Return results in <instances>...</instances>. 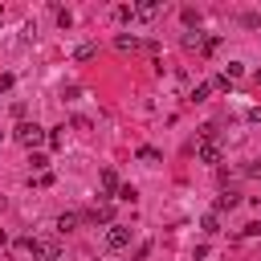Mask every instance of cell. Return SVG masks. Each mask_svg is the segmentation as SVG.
<instances>
[{
  "mask_svg": "<svg viewBox=\"0 0 261 261\" xmlns=\"http://www.w3.org/2000/svg\"><path fill=\"white\" fill-rule=\"evenodd\" d=\"M147 253H151V241H143V245H139V253H135V261H147Z\"/></svg>",
  "mask_w": 261,
  "mask_h": 261,
  "instance_id": "25",
  "label": "cell"
},
{
  "mask_svg": "<svg viewBox=\"0 0 261 261\" xmlns=\"http://www.w3.org/2000/svg\"><path fill=\"white\" fill-rule=\"evenodd\" d=\"M0 16H4V8H0Z\"/></svg>",
  "mask_w": 261,
  "mask_h": 261,
  "instance_id": "28",
  "label": "cell"
},
{
  "mask_svg": "<svg viewBox=\"0 0 261 261\" xmlns=\"http://www.w3.org/2000/svg\"><path fill=\"white\" fill-rule=\"evenodd\" d=\"M20 249H29L37 261H57V257H61V245H57V241H33V237H24Z\"/></svg>",
  "mask_w": 261,
  "mask_h": 261,
  "instance_id": "2",
  "label": "cell"
},
{
  "mask_svg": "<svg viewBox=\"0 0 261 261\" xmlns=\"http://www.w3.org/2000/svg\"><path fill=\"white\" fill-rule=\"evenodd\" d=\"M94 53H98V45H94V41H86V45H77V49H73V61H90Z\"/></svg>",
  "mask_w": 261,
  "mask_h": 261,
  "instance_id": "10",
  "label": "cell"
},
{
  "mask_svg": "<svg viewBox=\"0 0 261 261\" xmlns=\"http://www.w3.org/2000/svg\"><path fill=\"white\" fill-rule=\"evenodd\" d=\"M241 73H245V65H241V61H228V65H224V77H228V82H237Z\"/></svg>",
  "mask_w": 261,
  "mask_h": 261,
  "instance_id": "14",
  "label": "cell"
},
{
  "mask_svg": "<svg viewBox=\"0 0 261 261\" xmlns=\"http://www.w3.org/2000/svg\"><path fill=\"white\" fill-rule=\"evenodd\" d=\"M253 82H257V90H261V69H257V73H253Z\"/></svg>",
  "mask_w": 261,
  "mask_h": 261,
  "instance_id": "27",
  "label": "cell"
},
{
  "mask_svg": "<svg viewBox=\"0 0 261 261\" xmlns=\"http://www.w3.org/2000/svg\"><path fill=\"white\" fill-rule=\"evenodd\" d=\"M118 188H122V184H118V171L106 167V171H102V204H106L110 196H118Z\"/></svg>",
  "mask_w": 261,
  "mask_h": 261,
  "instance_id": "5",
  "label": "cell"
},
{
  "mask_svg": "<svg viewBox=\"0 0 261 261\" xmlns=\"http://www.w3.org/2000/svg\"><path fill=\"white\" fill-rule=\"evenodd\" d=\"M208 94H212V82H200V86H196V90H192V102H204V98H208Z\"/></svg>",
  "mask_w": 261,
  "mask_h": 261,
  "instance_id": "15",
  "label": "cell"
},
{
  "mask_svg": "<svg viewBox=\"0 0 261 261\" xmlns=\"http://www.w3.org/2000/svg\"><path fill=\"white\" fill-rule=\"evenodd\" d=\"M200 228H204V232H220V216H216V212H204Z\"/></svg>",
  "mask_w": 261,
  "mask_h": 261,
  "instance_id": "11",
  "label": "cell"
},
{
  "mask_svg": "<svg viewBox=\"0 0 261 261\" xmlns=\"http://www.w3.org/2000/svg\"><path fill=\"white\" fill-rule=\"evenodd\" d=\"M139 159H147V163H159V151H155V147H139Z\"/></svg>",
  "mask_w": 261,
  "mask_h": 261,
  "instance_id": "23",
  "label": "cell"
},
{
  "mask_svg": "<svg viewBox=\"0 0 261 261\" xmlns=\"http://www.w3.org/2000/svg\"><path fill=\"white\" fill-rule=\"evenodd\" d=\"M77 220H82L77 212H61V216H57V232H73V228H77Z\"/></svg>",
  "mask_w": 261,
  "mask_h": 261,
  "instance_id": "9",
  "label": "cell"
},
{
  "mask_svg": "<svg viewBox=\"0 0 261 261\" xmlns=\"http://www.w3.org/2000/svg\"><path fill=\"white\" fill-rule=\"evenodd\" d=\"M135 8V20H155L159 16V0H143V4H130Z\"/></svg>",
  "mask_w": 261,
  "mask_h": 261,
  "instance_id": "6",
  "label": "cell"
},
{
  "mask_svg": "<svg viewBox=\"0 0 261 261\" xmlns=\"http://www.w3.org/2000/svg\"><path fill=\"white\" fill-rule=\"evenodd\" d=\"M57 24L69 29V24H73V12H69V8H57Z\"/></svg>",
  "mask_w": 261,
  "mask_h": 261,
  "instance_id": "20",
  "label": "cell"
},
{
  "mask_svg": "<svg viewBox=\"0 0 261 261\" xmlns=\"http://www.w3.org/2000/svg\"><path fill=\"white\" fill-rule=\"evenodd\" d=\"M200 45H204L200 33H184V49H200Z\"/></svg>",
  "mask_w": 261,
  "mask_h": 261,
  "instance_id": "17",
  "label": "cell"
},
{
  "mask_svg": "<svg viewBox=\"0 0 261 261\" xmlns=\"http://www.w3.org/2000/svg\"><path fill=\"white\" fill-rule=\"evenodd\" d=\"M114 45H118V49H122V53H130V49H139V37H126V33H122V37H118V41H114Z\"/></svg>",
  "mask_w": 261,
  "mask_h": 261,
  "instance_id": "13",
  "label": "cell"
},
{
  "mask_svg": "<svg viewBox=\"0 0 261 261\" xmlns=\"http://www.w3.org/2000/svg\"><path fill=\"white\" fill-rule=\"evenodd\" d=\"M12 135H16V143H20V147H29V151H33V147H41V143L49 139V130H45V126H37V122H16V130H12Z\"/></svg>",
  "mask_w": 261,
  "mask_h": 261,
  "instance_id": "1",
  "label": "cell"
},
{
  "mask_svg": "<svg viewBox=\"0 0 261 261\" xmlns=\"http://www.w3.org/2000/svg\"><path fill=\"white\" fill-rule=\"evenodd\" d=\"M179 16H184V24H188V29H196V24H200V12H196V8H184Z\"/></svg>",
  "mask_w": 261,
  "mask_h": 261,
  "instance_id": "16",
  "label": "cell"
},
{
  "mask_svg": "<svg viewBox=\"0 0 261 261\" xmlns=\"http://www.w3.org/2000/svg\"><path fill=\"white\" fill-rule=\"evenodd\" d=\"M220 155H224V151H220L216 139H200V143H196V159H200V163H220Z\"/></svg>",
  "mask_w": 261,
  "mask_h": 261,
  "instance_id": "4",
  "label": "cell"
},
{
  "mask_svg": "<svg viewBox=\"0 0 261 261\" xmlns=\"http://www.w3.org/2000/svg\"><path fill=\"white\" fill-rule=\"evenodd\" d=\"M114 16H118V20H135V8H130V4H118Z\"/></svg>",
  "mask_w": 261,
  "mask_h": 261,
  "instance_id": "19",
  "label": "cell"
},
{
  "mask_svg": "<svg viewBox=\"0 0 261 261\" xmlns=\"http://www.w3.org/2000/svg\"><path fill=\"white\" fill-rule=\"evenodd\" d=\"M245 175H253V179H261V159H253V163L245 167Z\"/></svg>",
  "mask_w": 261,
  "mask_h": 261,
  "instance_id": "24",
  "label": "cell"
},
{
  "mask_svg": "<svg viewBox=\"0 0 261 261\" xmlns=\"http://www.w3.org/2000/svg\"><path fill=\"white\" fill-rule=\"evenodd\" d=\"M45 143L57 151V147H65V135H61V130H49V139H45Z\"/></svg>",
  "mask_w": 261,
  "mask_h": 261,
  "instance_id": "22",
  "label": "cell"
},
{
  "mask_svg": "<svg viewBox=\"0 0 261 261\" xmlns=\"http://www.w3.org/2000/svg\"><path fill=\"white\" fill-rule=\"evenodd\" d=\"M237 204H241V196H237V192H224V196H216V212H232Z\"/></svg>",
  "mask_w": 261,
  "mask_h": 261,
  "instance_id": "8",
  "label": "cell"
},
{
  "mask_svg": "<svg viewBox=\"0 0 261 261\" xmlns=\"http://www.w3.org/2000/svg\"><path fill=\"white\" fill-rule=\"evenodd\" d=\"M216 45H220V37L212 33V37H204V45H200V53H216Z\"/></svg>",
  "mask_w": 261,
  "mask_h": 261,
  "instance_id": "21",
  "label": "cell"
},
{
  "mask_svg": "<svg viewBox=\"0 0 261 261\" xmlns=\"http://www.w3.org/2000/svg\"><path fill=\"white\" fill-rule=\"evenodd\" d=\"M90 220H94V224H106V228H110V224H114V208H110V204H98V208L90 212Z\"/></svg>",
  "mask_w": 261,
  "mask_h": 261,
  "instance_id": "7",
  "label": "cell"
},
{
  "mask_svg": "<svg viewBox=\"0 0 261 261\" xmlns=\"http://www.w3.org/2000/svg\"><path fill=\"white\" fill-rule=\"evenodd\" d=\"M114 200H122V204H135V200H139V192H135V188H130V184H122V188H118V196H114Z\"/></svg>",
  "mask_w": 261,
  "mask_h": 261,
  "instance_id": "12",
  "label": "cell"
},
{
  "mask_svg": "<svg viewBox=\"0 0 261 261\" xmlns=\"http://www.w3.org/2000/svg\"><path fill=\"white\" fill-rule=\"evenodd\" d=\"M245 237H261V220H253V224H245Z\"/></svg>",
  "mask_w": 261,
  "mask_h": 261,
  "instance_id": "26",
  "label": "cell"
},
{
  "mask_svg": "<svg viewBox=\"0 0 261 261\" xmlns=\"http://www.w3.org/2000/svg\"><path fill=\"white\" fill-rule=\"evenodd\" d=\"M126 245H130V228H126V224H110V228H106V249L118 253V249H126Z\"/></svg>",
  "mask_w": 261,
  "mask_h": 261,
  "instance_id": "3",
  "label": "cell"
},
{
  "mask_svg": "<svg viewBox=\"0 0 261 261\" xmlns=\"http://www.w3.org/2000/svg\"><path fill=\"white\" fill-rule=\"evenodd\" d=\"M29 163H33V171H37V175H41V171H45V167H49V159H45V155H37V151H33V155H29Z\"/></svg>",
  "mask_w": 261,
  "mask_h": 261,
  "instance_id": "18",
  "label": "cell"
}]
</instances>
